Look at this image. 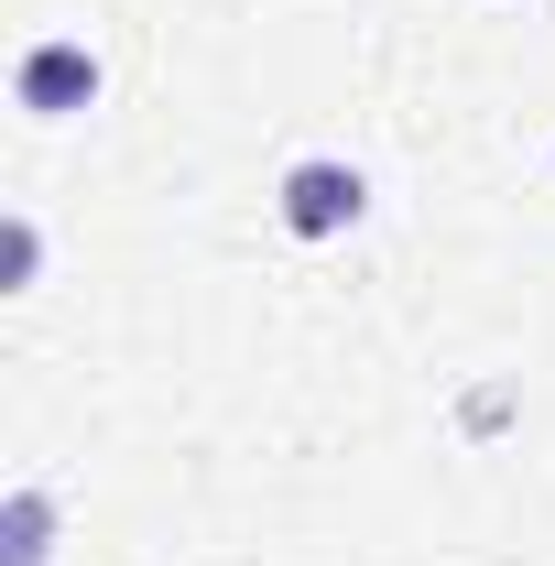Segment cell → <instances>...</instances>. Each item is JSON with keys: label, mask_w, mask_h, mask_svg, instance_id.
<instances>
[{"label": "cell", "mask_w": 555, "mask_h": 566, "mask_svg": "<svg viewBox=\"0 0 555 566\" xmlns=\"http://www.w3.org/2000/svg\"><path fill=\"white\" fill-rule=\"evenodd\" d=\"M33 273H44V229H33V218H11V229H0V283L22 294Z\"/></svg>", "instance_id": "277c9868"}, {"label": "cell", "mask_w": 555, "mask_h": 566, "mask_svg": "<svg viewBox=\"0 0 555 566\" xmlns=\"http://www.w3.org/2000/svg\"><path fill=\"white\" fill-rule=\"evenodd\" d=\"M11 87H22V109H33V120H76V109L98 98V55H87V44H33Z\"/></svg>", "instance_id": "7a4b0ae2"}, {"label": "cell", "mask_w": 555, "mask_h": 566, "mask_svg": "<svg viewBox=\"0 0 555 566\" xmlns=\"http://www.w3.org/2000/svg\"><path fill=\"white\" fill-rule=\"evenodd\" d=\"M55 556V491H11L0 501V566H44Z\"/></svg>", "instance_id": "3957f363"}, {"label": "cell", "mask_w": 555, "mask_h": 566, "mask_svg": "<svg viewBox=\"0 0 555 566\" xmlns=\"http://www.w3.org/2000/svg\"><path fill=\"white\" fill-rule=\"evenodd\" d=\"M359 208H370V186H359V164H338V153H305L283 175V229L294 240H338V229H359Z\"/></svg>", "instance_id": "6da1fadb"}]
</instances>
